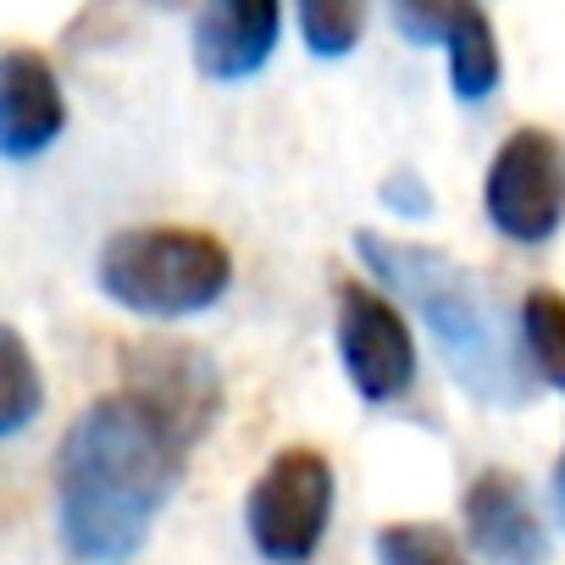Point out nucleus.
Segmentation results:
<instances>
[{
    "label": "nucleus",
    "mask_w": 565,
    "mask_h": 565,
    "mask_svg": "<svg viewBox=\"0 0 565 565\" xmlns=\"http://www.w3.org/2000/svg\"><path fill=\"white\" fill-rule=\"evenodd\" d=\"M189 444L134 394H106L62 438V543L78 565H128L183 477Z\"/></svg>",
    "instance_id": "f257e3e1"
},
{
    "label": "nucleus",
    "mask_w": 565,
    "mask_h": 565,
    "mask_svg": "<svg viewBox=\"0 0 565 565\" xmlns=\"http://www.w3.org/2000/svg\"><path fill=\"white\" fill-rule=\"evenodd\" d=\"M355 249H361V260L388 282L405 306H416V317L438 339L449 372L477 399L515 405L526 394V377H521V355L510 344V328H504V317H499V306L482 289L477 271H466L444 249L405 244V238H388V233H372V227L355 233Z\"/></svg>",
    "instance_id": "f03ea898"
},
{
    "label": "nucleus",
    "mask_w": 565,
    "mask_h": 565,
    "mask_svg": "<svg viewBox=\"0 0 565 565\" xmlns=\"http://www.w3.org/2000/svg\"><path fill=\"white\" fill-rule=\"evenodd\" d=\"M233 282V255L200 227H128L100 249V289L139 317H194Z\"/></svg>",
    "instance_id": "7ed1b4c3"
},
{
    "label": "nucleus",
    "mask_w": 565,
    "mask_h": 565,
    "mask_svg": "<svg viewBox=\"0 0 565 565\" xmlns=\"http://www.w3.org/2000/svg\"><path fill=\"white\" fill-rule=\"evenodd\" d=\"M333 521V466L322 449H282L244 499V526L260 559L311 565Z\"/></svg>",
    "instance_id": "20e7f679"
},
{
    "label": "nucleus",
    "mask_w": 565,
    "mask_h": 565,
    "mask_svg": "<svg viewBox=\"0 0 565 565\" xmlns=\"http://www.w3.org/2000/svg\"><path fill=\"white\" fill-rule=\"evenodd\" d=\"M488 222L515 244H548L565 227V145L548 128H515L482 178Z\"/></svg>",
    "instance_id": "39448f33"
},
{
    "label": "nucleus",
    "mask_w": 565,
    "mask_h": 565,
    "mask_svg": "<svg viewBox=\"0 0 565 565\" xmlns=\"http://www.w3.org/2000/svg\"><path fill=\"white\" fill-rule=\"evenodd\" d=\"M339 355L366 405L405 399L416 383V344L399 306L366 282H339Z\"/></svg>",
    "instance_id": "423d86ee"
},
{
    "label": "nucleus",
    "mask_w": 565,
    "mask_h": 565,
    "mask_svg": "<svg viewBox=\"0 0 565 565\" xmlns=\"http://www.w3.org/2000/svg\"><path fill=\"white\" fill-rule=\"evenodd\" d=\"M388 18L411 45H433L449 56V89L466 106L499 89L504 62H499L493 23L477 0H388Z\"/></svg>",
    "instance_id": "0eeeda50"
},
{
    "label": "nucleus",
    "mask_w": 565,
    "mask_h": 565,
    "mask_svg": "<svg viewBox=\"0 0 565 565\" xmlns=\"http://www.w3.org/2000/svg\"><path fill=\"white\" fill-rule=\"evenodd\" d=\"M122 372H128V388L122 394H134L139 405H150L183 444H194L211 427L216 399H222V383H216L211 361L194 344H156V339L150 344H134L128 361H122Z\"/></svg>",
    "instance_id": "6e6552de"
},
{
    "label": "nucleus",
    "mask_w": 565,
    "mask_h": 565,
    "mask_svg": "<svg viewBox=\"0 0 565 565\" xmlns=\"http://www.w3.org/2000/svg\"><path fill=\"white\" fill-rule=\"evenodd\" d=\"M460 510H466V537L488 565H543L548 559V532L515 471L504 466L477 471Z\"/></svg>",
    "instance_id": "1a4fd4ad"
},
{
    "label": "nucleus",
    "mask_w": 565,
    "mask_h": 565,
    "mask_svg": "<svg viewBox=\"0 0 565 565\" xmlns=\"http://www.w3.org/2000/svg\"><path fill=\"white\" fill-rule=\"evenodd\" d=\"M282 34V0H200L194 12V67L216 84L255 78Z\"/></svg>",
    "instance_id": "9d476101"
},
{
    "label": "nucleus",
    "mask_w": 565,
    "mask_h": 565,
    "mask_svg": "<svg viewBox=\"0 0 565 565\" xmlns=\"http://www.w3.org/2000/svg\"><path fill=\"white\" fill-rule=\"evenodd\" d=\"M67 128V95L56 67L40 51H7L0 56V156L34 161L45 156Z\"/></svg>",
    "instance_id": "9b49d317"
},
{
    "label": "nucleus",
    "mask_w": 565,
    "mask_h": 565,
    "mask_svg": "<svg viewBox=\"0 0 565 565\" xmlns=\"http://www.w3.org/2000/svg\"><path fill=\"white\" fill-rule=\"evenodd\" d=\"M515 328H521V355H526V366H532L548 388L565 394V295H559V289H532V295L521 300Z\"/></svg>",
    "instance_id": "f8f14e48"
},
{
    "label": "nucleus",
    "mask_w": 565,
    "mask_h": 565,
    "mask_svg": "<svg viewBox=\"0 0 565 565\" xmlns=\"http://www.w3.org/2000/svg\"><path fill=\"white\" fill-rule=\"evenodd\" d=\"M45 405V377L34 366V350L23 344L18 328L0 322V438L23 433Z\"/></svg>",
    "instance_id": "ddd939ff"
},
{
    "label": "nucleus",
    "mask_w": 565,
    "mask_h": 565,
    "mask_svg": "<svg viewBox=\"0 0 565 565\" xmlns=\"http://www.w3.org/2000/svg\"><path fill=\"white\" fill-rule=\"evenodd\" d=\"M295 12H300L306 51L322 56V62H339V56H350L366 40L372 0H295Z\"/></svg>",
    "instance_id": "4468645a"
},
{
    "label": "nucleus",
    "mask_w": 565,
    "mask_h": 565,
    "mask_svg": "<svg viewBox=\"0 0 565 565\" xmlns=\"http://www.w3.org/2000/svg\"><path fill=\"white\" fill-rule=\"evenodd\" d=\"M377 565H471L438 521H394L377 532Z\"/></svg>",
    "instance_id": "2eb2a0df"
},
{
    "label": "nucleus",
    "mask_w": 565,
    "mask_h": 565,
    "mask_svg": "<svg viewBox=\"0 0 565 565\" xmlns=\"http://www.w3.org/2000/svg\"><path fill=\"white\" fill-rule=\"evenodd\" d=\"M383 205H394V211H405V216H427V189L416 183V172H399V178H388L383 183Z\"/></svg>",
    "instance_id": "dca6fc26"
},
{
    "label": "nucleus",
    "mask_w": 565,
    "mask_h": 565,
    "mask_svg": "<svg viewBox=\"0 0 565 565\" xmlns=\"http://www.w3.org/2000/svg\"><path fill=\"white\" fill-rule=\"evenodd\" d=\"M554 499H559V510H565V449H559V466H554Z\"/></svg>",
    "instance_id": "f3484780"
},
{
    "label": "nucleus",
    "mask_w": 565,
    "mask_h": 565,
    "mask_svg": "<svg viewBox=\"0 0 565 565\" xmlns=\"http://www.w3.org/2000/svg\"><path fill=\"white\" fill-rule=\"evenodd\" d=\"M150 7H178V0H150Z\"/></svg>",
    "instance_id": "a211bd4d"
}]
</instances>
